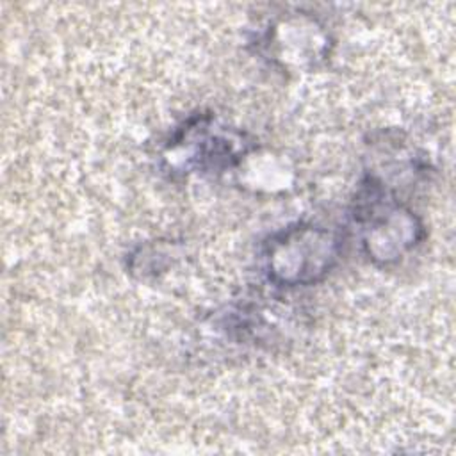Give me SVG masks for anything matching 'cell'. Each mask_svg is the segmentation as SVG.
I'll return each instance as SVG.
<instances>
[{
	"label": "cell",
	"mask_w": 456,
	"mask_h": 456,
	"mask_svg": "<svg viewBox=\"0 0 456 456\" xmlns=\"http://www.w3.org/2000/svg\"><path fill=\"white\" fill-rule=\"evenodd\" d=\"M353 223L369 258L392 264L422 239V224L385 185L369 176L354 200Z\"/></svg>",
	"instance_id": "1"
},
{
	"label": "cell",
	"mask_w": 456,
	"mask_h": 456,
	"mask_svg": "<svg viewBox=\"0 0 456 456\" xmlns=\"http://www.w3.org/2000/svg\"><path fill=\"white\" fill-rule=\"evenodd\" d=\"M262 255L265 273L276 285H310L321 281L337 264L340 239L328 228L297 223L271 235Z\"/></svg>",
	"instance_id": "2"
},
{
	"label": "cell",
	"mask_w": 456,
	"mask_h": 456,
	"mask_svg": "<svg viewBox=\"0 0 456 456\" xmlns=\"http://www.w3.org/2000/svg\"><path fill=\"white\" fill-rule=\"evenodd\" d=\"M240 134L217 125L214 116L198 114L183 123L167 144L173 167L192 171H221L246 150Z\"/></svg>",
	"instance_id": "3"
}]
</instances>
